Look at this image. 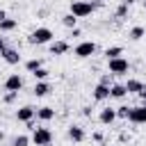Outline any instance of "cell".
I'll return each mask as SVG.
<instances>
[{
    "mask_svg": "<svg viewBox=\"0 0 146 146\" xmlns=\"http://www.w3.org/2000/svg\"><path fill=\"white\" fill-rule=\"evenodd\" d=\"M98 5L100 2H91V0H73L71 2V14L73 16H78V18H87V16H91L96 9H98Z\"/></svg>",
    "mask_w": 146,
    "mask_h": 146,
    "instance_id": "1",
    "label": "cell"
},
{
    "mask_svg": "<svg viewBox=\"0 0 146 146\" xmlns=\"http://www.w3.org/2000/svg\"><path fill=\"white\" fill-rule=\"evenodd\" d=\"M52 39H55V34H52L50 27H36V30L27 36V41H30L32 46H43V43H50Z\"/></svg>",
    "mask_w": 146,
    "mask_h": 146,
    "instance_id": "2",
    "label": "cell"
},
{
    "mask_svg": "<svg viewBox=\"0 0 146 146\" xmlns=\"http://www.w3.org/2000/svg\"><path fill=\"white\" fill-rule=\"evenodd\" d=\"M107 68L112 75H125L130 71V62L125 57H114V59H107Z\"/></svg>",
    "mask_w": 146,
    "mask_h": 146,
    "instance_id": "3",
    "label": "cell"
},
{
    "mask_svg": "<svg viewBox=\"0 0 146 146\" xmlns=\"http://www.w3.org/2000/svg\"><path fill=\"white\" fill-rule=\"evenodd\" d=\"M32 144L34 146H50L52 144V132L48 128H32Z\"/></svg>",
    "mask_w": 146,
    "mask_h": 146,
    "instance_id": "4",
    "label": "cell"
},
{
    "mask_svg": "<svg viewBox=\"0 0 146 146\" xmlns=\"http://www.w3.org/2000/svg\"><path fill=\"white\" fill-rule=\"evenodd\" d=\"M98 50V46L94 43V41H82V43H78L75 46V57H80V59H87V57H91L94 52Z\"/></svg>",
    "mask_w": 146,
    "mask_h": 146,
    "instance_id": "5",
    "label": "cell"
},
{
    "mask_svg": "<svg viewBox=\"0 0 146 146\" xmlns=\"http://www.w3.org/2000/svg\"><path fill=\"white\" fill-rule=\"evenodd\" d=\"M34 116H36V110L32 105H23L16 110V121H21V123H30Z\"/></svg>",
    "mask_w": 146,
    "mask_h": 146,
    "instance_id": "6",
    "label": "cell"
},
{
    "mask_svg": "<svg viewBox=\"0 0 146 146\" xmlns=\"http://www.w3.org/2000/svg\"><path fill=\"white\" fill-rule=\"evenodd\" d=\"M128 121H130V123H146V105H137V107H130Z\"/></svg>",
    "mask_w": 146,
    "mask_h": 146,
    "instance_id": "7",
    "label": "cell"
},
{
    "mask_svg": "<svg viewBox=\"0 0 146 146\" xmlns=\"http://www.w3.org/2000/svg\"><path fill=\"white\" fill-rule=\"evenodd\" d=\"M21 89H23V78H21L18 73L7 75V80H5V91H21Z\"/></svg>",
    "mask_w": 146,
    "mask_h": 146,
    "instance_id": "8",
    "label": "cell"
},
{
    "mask_svg": "<svg viewBox=\"0 0 146 146\" xmlns=\"http://www.w3.org/2000/svg\"><path fill=\"white\" fill-rule=\"evenodd\" d=\"M0 57H2V59H5L9 66H16V64L21 62V52H18L16 48H5V52H2Z\"/></svg>",
    "mask_w": 146,
    "mask_h": 146,
    "instance_id": "9",
    "label": "cell"
},
{
    "mask_svg": "<svg viewBox=\"0 0 146 146\" xmlns=\"http://www.w3.org/2000/svg\"><path fill=\"white\" fill-rule=\"evenodd\" d=\"M66 135H68V139L71 141H75V144H80V141H84V130H82V125H68V130H66Z\"/></svg>",
    "mask_w": 146,
    "mask_h": 146,
    "instance_id": "10",
    "label": "cell"
},
{
    "mask_svg": "<svg viewBox=\"0 0 146 146\" xmlns=\"http://www.w3.org/2000/svg\"><path fill=\"white\" fill-rule=\"evenodd\" d=\"M32 94H34L36 98H43V96H48V94H50V84H48L46 80H36V82H34V87H32Z\"/></svg>",
    "mask_w": 146,
    "mask_h": 146,
    "instance_id": "11",
    "label": "cell"
},
{
    "mask_svg": "<svg viewBox=\"0 0 146 146\" xmlns=\"http://www.w3.org/2000/svg\"><path fill=\"white\" fill-rule=\"evenodd\" d=\"M114 119H116V110H112V107H105V110H100V114H98V121H100L103 125H112Z\"/></svg>",
    "mask_w": 146,
    "mask_h": 146,
    "instance_id": "12",
    "label": "cell"
},
{
    "mask_svg": "<svg viewBox=\"0 0 146 146\" xmlns=\"http://www.w3.org/2000/svg\"><path fill=\"white\" fill-rule=\"evenodd\" d=\"M68 41H50V55H66L68 52Z\"/></svg>",
    "mask_w": 146,
    "mask_h": 146,
    "instance_id": "13",
    "label": "cell"
},
{
    "mask_svg": "<svg viewBox=\"0 0 146 146\" xmlns=\"http://www.w3.org/2000/svg\"><path fill=\"white\" fill-rule=\"evenodd\" d=\"M94 98H96V100H107V98H110V87L98 82V84L94 87Z\"/></svg>",
    "mask_w": 146,
    "mask_h": 146,
    "instance_id": "14",
    "label": "cell"
},
{
    "mask_svg": "<svg viewBox=\"0 0 146 146\" xmlns=\"http://www.w3.org/2000/svg\"><path fill=\"white\" fill-rule=\"evenodd\" d=\"M36 119L39 121H52L55 119V110L52 107H36Z\"/></svg>",
    "mask_w": 146,
    "mask_h": 146,
    "instance_id": "15",
    "label": "cell"
},
{
    "mask_svg": "<svg viewBox=\"0 0 146 146\" xmlns=\"http://www.w3.org/2000/svg\"><path fill=\"white\" fill-rule=\"evenodd\" d=\"M141 89H144V82H141V80H135V78H130V80L125 82V91H128V94H139Z\"/></svg>",
    "mask_w": 146,
    "mask_h": 146,
    "instance_id": "16",
    "label": "cell"
},
{
    "mask_svg": "<svg viewBox=\"0 0 146 146\" xmlns=\"http://www.w3.org/2000/svg\"><path fill=\"white\" fill-rule=\"evenodd\" d=\"M125 84H119V82H114L112 87H110V98H125Z\"/></svg>",
    "mask_w": 146,
    "mask_h": 146,
    "instance_id": "17",
    "label": "cell"
},
{
    "mask_svg": "<svg viewBox=\"0 0 146 146\" xmlns=\"http://www.w3.org/2000/svg\"><path fill=\"white\" fill-rule=\"evenodd\" d=\"M16 27H18V21L16 18H9L7 16L5 21H0V32H14Z\"/></svg>",
    "mask_w": 146,
    "mask_h": 146,
    "instance_id": "18",
    "label": "cell"
},
{
    "mask_svg": "<svg viewBox=\"0 0 146 146\" xmlns=\"http://www.w3.org/2000/svg\"><path fill=\"white\" fill-rule=\"evenodd\" d=\"M78 21H80V18H78V16H73L71 11L62 16V23H64V25H66L68 30H73V27H78Z\"/></svg>",
    "mask_w": 146,
    "mask_h": 146,
    "instance_id": "19",
    "label": "cell"
},
{
    "mask_svg": "<svg viewBox=\"0 0 146 146\" xmlns=\"http://www.w3.org/2000/svg\"><path fill=\"white\" fill-rule=\"evenodd\" d=\"M25 68H27L30 73H34V71L43 68V59H39V57H36V59H27V62H25Z\"/></svg>",
    "mask_w": 146,
    "mask_h": 146,
    "instance_id": "20",
    "label": "cell"
},
{
    "mask_svg": "<svg viewBox=\"0 0 146 146\" xmlns=\"http://www.w3.org/2000/svg\"><path fill=\"white\" fill-rule=\"evenodd\" d=\"M144 34H146V30H144V27H141V25H135V27H132V30H130V32H128V36H130V39H132V41H139V39H141V36H144Z\"/></svg>",
    "mask_w": 146,
    "mask_h": 146,
    "instance_id": "21",
    "label": "cell"
},
{
    "mask_svg": "<svg viewBox=\"0 0 146 146\" xmlns=\"http://www.w3.org/2000/svg\"><path fill=\"white\" fill-rule=\"evenodd\" d=\"M121 55H123V48L121 46H112V48L105 50V57L107 59H114V57H121Z\"/></svg>",
    "mask_w": 146,
    "mask_h": 146,
    "instance_id": "22",
    "label": "cell"
},
{
    "mask_svg": "<svg viewBox=\"0 0 146 146\" xmlns=\"http://www.w3.org/2000/svg\"><path fill=\"white\" fill-rule=\"evenodd\" d=\"M30 141H32V137H27V135H18V137H14L11 146H30Z\"/></svg>",
    "mask_w": 146,
    "mask_h": 146,
    "instance_id": "23",
    "label": "cell"
},
{
    "mask_svg": "<svg viewBox=\"0 0 146 146\" xmlns=\"http://www.w3.org/2000/svg\"><path fill=\"white\" fill-rule=\"evenodd\" d=\"M32 75H34V80H46V78L50 75V71H48V68H39V71H34Z\"/></svg>",
    "mask_w": 146,
    "mask_h": 146,
    "instance_id": "24",
    "label": "cell"
},
{
    "mask_svg": "<svg viewBox=\"0 0 146 146\" xmlns=\"http://www.w3.org/2000/svg\"><path fill=\"white\" fill-rule=\"evenodd\" d=\"M128 114H130V107H128V105L116 107V119H128Z\"/></svg>",
    "mask_w": 146,
    "mask_h": 146,
    "instance_id": "25",
    "label": "cell"
},
{
    "mask_svg": "<svg viewBox=\"0 0 146 146\" xmlns=\"http://www.w3.org/2000/svg\"><path fill=\"white\" fill-rule=\"evenodd\" d=\"M125 14H128V5H125V2H121V5H119V9H116V18H123Z\"/></svg>",
    "mask_w": 146,
    "mask_h": 146,
    "instance_id": "26",
    "label": "cell"
},
{
    "mask_svg": "<svg viewBox=\"0 0 146 146\" xmlns=\"http://www.w3.org/2000/svg\"><path fill=\"white\" fill-rule=\"evenodd\" d=\"M98 82H100V84H107V87H112V84H114V82H112V73L107 71V73H105V75H103Z\"/></svg>",
    "mask_w": 146,
    "mask_h": 146,
    "instance_id": "27",
    "label": "cell"
},
{
    "mask_svg": "<svg viewBox=\"0 0 146 146\" xmlns=\"http://www.w3.org/2000/svg\"><path fill=\"white\" fill-rule=\"evenodd\" d=\"M16 96H18V91H7V94H5V103H14Z\"/></svg>",
    "mask_w": 146,
    "mask_h": 146,
    "instance_id": "28",
    "label": "cell"
},
{
    "mask_svg": "<svg viewBox=\"0 0 146 146\" xmlns=\"http://www.w3.org/2000/svg\"><path fill=\"white\" fill-rule=\"evenodd\" d=\"M137 96H139V100H141V105H146V84H144V89H141V91H139Z\"/></svg>",
    "mask_w": 146,
    "mask_h": 146,
    "instance_id": "29",
    "label": "cell"
},
{
    "mask_svg": "<svg viewBox=\"0 0 146 146\" xmlns=\"http://www.w3.org/2000/svg\"><path fill=\"white\" fill-rule=\"evenodd\" d=\"M5 48H7V43H5V39H2V36H0V55H2V52H5Z\"/></svg>",
    "mask_w": 146,
    "mask_h": 146,
    "instance_id": "30",
    "label": "cell"
},
{
    "mask_svg": "<svg viewBox=\"0 0 146 146\" xmlns=\"http://www.w3.org/2000/svg\"><path fill=\"white\" fill-rule=\"evenodd\" d=\"M82 114L84 116H91V107H82Z\"/></svg>",
    "mask_w": 146,
    "mask_h": 146,
    "instance_id": "31",
    "label": "cell"
},
{
    "mask_svg": "<svg viewBox=\"0 0 146 146\" xmlns=\"http://www.w3.org/2000/svg\"><path fill=\"white\" fill-rule=\"evenodd\" d=\"M5 18H7V11H5V9H0V21H5Z\"/></svg>",
    "mask_w": 146,
    "mask_h": 146,
    "instance_id": "32",
    "label": "cell"
},
{
    "mask_svg": "<svg viewBox=\"0 0 146 146\" xmlns=\"http://www.w3.org/2000/svg\"><path fill=\"white\" fill-rule=\"evenodd\" d=\"M123 2H125V5H128V7H130V5H132V2H135V0H123Z\"/></svg>",
    "mask_w": 146,
    "mask_h": 146,
    "instance_id": "33",
    "label": "cell"
},
{
    "mask_svg": "<svg viewBox=\"0 0 146 146\" xmlns=\"http://www.w3.org/2000/svg\"><path fill=\"white\" fill-rule=\"evenodd\" d=\"M2 139H5V132H0V141H2Z\"/></svg>",
    "mask_w": 146,
    "mask_h": 146,
    "instance_id": "34",
    "label": "cell"
},
{
    "mask_svg": "<svg viewBox=\"0 0 146 146\" xmlns=\"http://www.w3.org/2000/svg\"><path fill=\"white\" fill-rule=\"evenodd\" d=\"M96 2H100V5H103V2H107V0H96Z\"/></svg>",
    "mask_w": 146,
    "mask_h": 146,
    "instance_id": "35",
    "label": "cell"
},
{
    "mask_svg": "<svg viewBox=\"0 0 146 146\" xmlns=\"http://www.w3.org/2000/svg\"><path fill=\"white\" fill-rule=\"evenodd\" d=\"M144 7H146V0H144Z\"/></svg>",
    "mask_w": 146,
    "mask_h": 146,
    "instance_id": "36",
    "label": "cell"
}]
</instances>
